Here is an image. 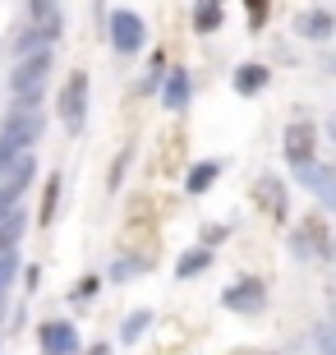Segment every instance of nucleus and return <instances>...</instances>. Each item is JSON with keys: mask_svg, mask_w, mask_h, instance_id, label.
<instances>
[{"mask_svg": "<svg viewBox=\"0 0 336 355\" xmlns=\"http://www.w3.org/2000/svg\"><path fill=\"white\" fill-rule=\"evenodd\" d=\"M217 175H221V162L217 157H212V162H198L194 171L184 175V189H189V194H207V184L217 180Z\"/></svg>", "mask_w": 336, "mask_h": 355, "instance_id": "nucleus-16", "label": "nucleus"}, {"mask_svg": "<svg viewBox=\"0 0 336 355\" xmlns=\"http://www.w3.org/2000/svg\"><path fill=\"white\" fill-rule=\"evenodd\" d=\"M226 236H231V226H217V222H212V226H203V245H207V250H212L217 240H226Z\"/></svg>", "mask_w": 336, "mask_h": 355, "instance_id": "nucleus-24", "label": "nucleus"}, {"mask_svg": "<svg viewBox=\"0 0 336 355\" xmlns=\"http://www.w3.org/2000/svg\"><path fill=\"white\" fill-rule=\"evenodd\" d=\"M263 300H267V286H263L258 277H240V282L226 286V295H221V304L235 309V314H258Z\"/></svg>", "mask_w": 336, "mask_h": 355, "instance_id": "nucleus-6", "label": "nucleus"}, {"mask_svg": "<svg viewBox=\"0 0 336 355\" xmlns=\"http://www.w3.org/2000/svg\"><path fill=\"white\" fill-rule=\"evenodd\" d=\"M134 272H139L134 263H116V268H111V277H116V282H125V277H134Z\"/></svg>", "mask_w": 336, "mask_h": 355, "instance_id": "nucleus-26", "label": "nucleus"}, {"mask_svg": "<svg viewBox=\"0 0 336 355\" xmlns=\"http://www.w3.org/2000/svg\"><path fill=\"white\" fill-rule=\"evenodd\" d=\"M295 33L299 37H309V42H327L336 33V19H332V10H304L295 19Z\"/></svg>", "mask_w": 336, "mask_h": 355, "instance_id": "nucleus-10", "label": "nucleus"}, {"mask_svg": "<svg viewBox=\"0 0 336 355\" xmlns=\"http://www.w3.org/2000/svg\"><path fill=\"white\" fill-rule=\"evenodd\" d=\"M313 144H318V130H313L309 120H295V125H285V139H281V148H285V162L295 166V171H304V166H313Z\"/></svg>", "mask_w": 336, "mask_h": 355, "instance_id": "nucleus-3", "label": "nucleus"}, {"mask_svg": "<svg viewBox=\"0 0 336 355\" xmlns=\"http://www.w3.org/2000/svg\"><path fill=\"white\" fill-rule=\"evenodd\" d=\"M258 189H263V203H267V212H272V217H281V212H285L281 180H276V175H263V180H258Z\"/></svg>", "mask_w": 336, "mask_h": 355, "instance_id": "nucleus-18", "label": "nucleus"}, {"mask_svg": "<svg viewBox=\"0 0 336 355\" xmlns=\"http://www.w3.org/2000/svg\"><path fill=\"white\" fill-rule=\"evenodd\" d=\"M332 139H336V120H332Z\"/></svg>", "mask_w": 336, "mask_h": 355, "instance_id": "nucleus-28", "label": "nucleus"}, {"mask_svg": "<svg viewBox=\"0 0 336 355\" xmlns=\"http://www.w3.org/2000/svg\"><path fill=\"white\" fill-rule=\"evenodd\" d=\"M0 139L19 148H33L42 139V102H14V111L0 125Z\"/></svg>", "mask_w": 336, "mask_h": 355, "instance_id": "nucleus-2", "label": "nucleus"}, {"mask_svg": "<svg viewBox=\"0 0 336 355\" xmlns=\"http://www.w3.org/2000/svg\"><path fill=\"white\" fill-rule=\"evenodd\" d=\"M28 153H33V148H19V144H5V139H0V180H5V175H10Z\"/></svg>", "mask_w": 336, "mask_h": 355, "instance_id": "nucleus-19", "label": "nucleus"}, {"mask_svg": "<svg viewBox=\"0 0 336 355\" xmlns=\"http://www.w3.org/2000/svg\"><path fill=\"white\" fill-rule=\"evenodd\" d=\"M313 355H336V328H318V337H313Z\"/></svg>", "mask_w": 336, "mask_h": 355, "instance_id": "nucleus-23", "label": "nucleus"}, {"mask_svg": "<svg viewBox=\"0 0 336 355\" xmlns=\"http://www.w3.org/2000/svg\"><path fill=\"white\" fill-rule=\"evenodd\" d=\"M14 277H19V259L10 250V254H0V309H5V291L14 286Z\"/></svg>", "mask_w": 336, "mask_h": 355, "instance_id": "nucleus-21", "label": "nucleus"}, {"mask_svg": "<svg viewBox=\"0 0 336 355\" xmlns=\"http://www.w3.org/2000/svg\"><path fill=\"white\" fill-rule=\"evenodd\" d=\"M267 79H272V69L267 65H258V60H249V65H240L235 69V92H240V97H258L263 88H267Z\"/></svg>", "mask_w": 336, "mask_h": 355, "instance_id": "nucleus-11", "label": "nucleus"}, {"mask_svg": "<svg viewBox=\"0 0 336 355\" xmlns=\"http://www.w3.org/2000/svg\"><path fill=\"white\" fill-rule=\"evenodd\" d=\"M226 19V0H194V33H217Z\"/></svg>", "mask_w": 336, "mask_h": 355, "instance_id": "nucleus-13", "label": "nucleus"}, {"mask_svg": "<svg viewBox=\"0 0 336 355\" xmlns=\"http://www.w3.org/2000/svg\"><path fill=\"white\" fill-rule=\"evenodd\" d=\"M212 268V250L207 245H198V250H189V254H180V263H175V277H198V272H207Z\"/></svg>", "mask_w": 336, "mask_h": 355, "instance_id": "nucleus-15", "label": "nucleus"}, {"mask_svg": "<svg viewBox=\"0 0 336 355\" xmlns=\"http://www.w3.org/2000/svg\"><path fill=\"white\" fill-rule=\"evenodd\" d=\"M37 342L46 355H74L78 351V328L69 318H51V323H42L37 328Z\"/></svg>", "mask_w": 336, "mask_h": 355, "instance_id": "nucleus-7", "label": "nucleus"}, {"mask_svg": "<svg viewBox=\"0 0 336 355\" xmlns=\"http://www.w3.org/2000/svg\"><path fill=\"white\" fill-rule=\"evenodd\" d=\"M60 120H65V130L78 134L83 130V120H88V74H74L60 92Z\"/></svg>", "mask_w": 336, "mask_h": 355, "instance_id": "nucleus-5", "label": "nucleus"}, {"mask_svg": "<svg viewBox=\"0 0 336 355\" xmlns=\"http://www.w3.org/2000/svg\"><path fill=\"white\" fill-rule=\"evenodd\" d=\"M245 10H249V28L258 33V28L272 19V0H245Z\"/></svg>", "mask_w": 336, "mask_h": 355, "instance_id": "nucleus-22", "label": "nucleus"}, {"mask_svg": "<svg viewBox=\"0 0 336 355\" xmlns=\"http://www.w3.org/2000/svg\"><path fill=\"white\" fill-rule=\"evenodd\" d=\"M148 42V24H143L134 10H116L111 14V46H116L120 55H134Z\"/></svg>", "mask_w": 336, "mask_h": 355, "instance_id": "nucleus-4", "label": "nucleus"}, {"mask_svg": "<svg viewBox=\"0 0 336 355\" xmlns=\"http://www.w3.org/2000/svg\"><path fill=\"white\" fill-rule=\"evenodd\" d=\"M148 323H152V314H148V309L130 314V318H125V328H120V342H139L143 332H148Z\"/></svg>", "mask_w": 336, "mask_h": 355, "instance_id": "nucleus-20", "label": "nucleus"}, {"mask_svg": "<svg viewBox=\"0 0 336 355\" xmlns=\"http://www.w3.org/2000/svg\"><path fill=\"white\" fill-rule=\"evenodd\" d=\"M51 60H55L51 46L19 55V65L10 69V92H14V102H42V83H46V74H51Z\"/></svg>", "mask_w": 336, "mask_h": 355, "instance_id": "nucleus-1", "label": "nucleus"}, {"mask_svg": "<svg viewBox=\"0 0 336 355\" xmlns=\"http://www.w3.org/2000/svg\"><path fill=\"white\" fill-rule=\"evenodd\" d=\"M60 175H46V189H42V212H37V222L42 226H51L55 222V203H60Z\"/></svg>", "mask_w": 336, "mask_h": 355, "instance_id": "nucleus-17", "label": "nucleus"}, {"mask_svg": "<svg viewBox=\"0 0 336 355\" xmlns=\"http://www.w3.org/2000/svg\"><path fill=\"white\" fill-rule=\"evenodd\" d=\"M92 291H97V277H83V282H78V300H88Z\"/></svg>", "mask_w": 336, "mask_h": 355, "instance_id": "nucleus-25", "label": "nucleus"}, {"mask_svg": "<svg viewBox=\"0 0 336 355\" xmlns=\"http://www.w3.org/2000/svg\"><path fill=\"white\" fill-rule=\"evenodd\" d=\"M24 231H28V217L19 208L10 212V217H0V254H10L19 240H24Z\"/></svg>", "mask_w": 336, "mask_h": 355, "instance_id": "nucleus-14", "label": "nucleus"}, {"mask_svg": "<svg viewBox=\"0 0 336 355\" xmlns=\"http://www.w3.org/2000/svg\"><path fill=\"white\" fill-rule=\"evenodd\" d=\"M295 175H299L304 184H309V189H313L318 198H323L327 208L336 212V175H332V171H323V166L313 162V166H304V171H295Z\"/></svg>", "mask_w": 336, "mask_h": 355, "instance_id": "nucleus-12", "label": "nucleus"}, {"mask_svg": "<svg viewBox=\"0 0 336 355\" xmlns=\"http://www.w3.org/2000/svg\"><path fill=\"white\" fill-rule=\"evenodd\" d=\"M189 92H194L189 69H170L166 79H161V102H166V111H184V106H189Z\"/></svg>", "mask_w": 336, "mask_h": 355, "instance_id": "nucleus-9", "label": "nucleus"}, {"mask_svg": "<svg viewBox=\"0 0 336 355\" xmlns=\"http://www.w3.org/2000/svg\"><path fill=\"white\" fill-rule=\"evenodd\" d=\"M28 180H33V153H28V157L19 162L10 175H5V184H0V217H10V212L19 208V198H24Z\"/></svg>", "mask_w": 336, "mask_h": 355, "instance_id": "nucleus-8", "label": "nucleus"}, {"mask_svg": "<svg viewBox=\"0 0 336 355\" xmlns=\"http://www.w3.org/2000/svg\"><path fill=\"white\" fill-rule=\"evenodd\" d=\"M88 355H111V346H92V351Z\"/></svg>", "mask_w": 336, "mask_h": 355, "instance_id": "nucleus-27", "label": "nucleus"}]
</instances>
